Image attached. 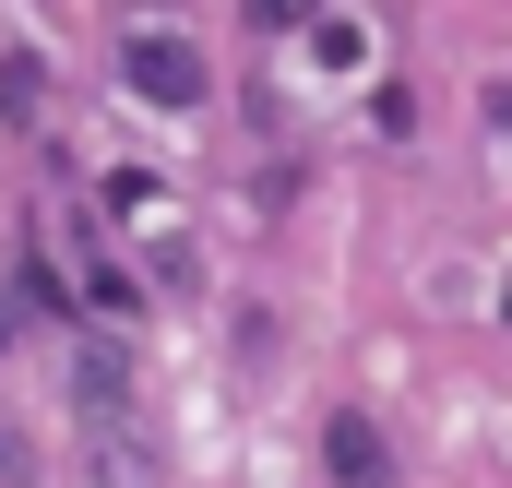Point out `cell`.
<instances>
[{"mask_svg":"<svg viewBox=\"0 0 512 488\" xmlns=\"http://www.w3.org/2000/svg\"><path fill=\"white\" fill-rule=\"evenodd\" d=\"M131 72H143V84H155L167 108H191V96H203V72H191V48H131Z\"/></svg>","mask_w":512,"mask_h":488,"instance_id":"7a4b0ae2","label":"cell"},{"mask_svg":"<svg viewBox=\"0 0 512 488\" xmlns=\"http://www.w3.org/2000/svg\"><path fill=\"white\" fill-rule=\"evenodd\" d=\"M322 465H334L346 488H393V453H382V429H370L358 405H334V417H322Z\"/></svg>","mask_w":512,"mask_h":488,"instance_id":"6da1fadb","label":"cell"}]
</instances>
